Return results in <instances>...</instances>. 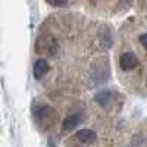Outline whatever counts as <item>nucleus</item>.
Here are the masks:
<instances>
[{"mask_svg":"<svg viewBox=\"0 0 147 147\" xmlns=\"http://www.w3.org/2000/svg\"><path fill=\"white\" fill-rule=\"evenodd\" d=\"M35 52L38 55H55L57 52V40L52 35L41 37L35 44Z\"/></svg>","mask_w":147,"mask_h":147,"instance_id":"f257e3e1","label":"nucleus"},{"mask_svg":"<svg viewBox=\"0 0 147 147\" xmlns=\"http://www.w3.org/2000/svg\"><path fill=\"white\" fill-rule=\"evenodd\" d=\"M49 69H50V66H49V62L46 59H38L34 65V77L37 80H41L46 74L49 72Z\"/></svg>","mask_w":147,"mask_h":147,"instance_id":"7ed1b4c3","label":"nucleus"},{"mask_svg":"<svg viewBox=\"0 0 147 147\" xmlns=\"http://www.w3.org/2000/svg\"><path fill=\"white\" fill-rule=\"evenodd\" d=\"M81 115H77V113H74V115H69L63 119V129L66 131H71L74 128H77L80 124H81Z\"/></svg>","mask_w":147,"mask_h":147,"instance_id":"423d86ee","label":"nucleus"},{"mask_svg":"<svg viewBox=\"0 0 147 147\" xmlns=\"http://www.w3.org/2000/svg\"><path fill=\"white\" fill-rule=\"evenodd\" d=\"M68 0H47V3L50 6H55V7H60V6H65Z\"/></svg>","mask_w":147,"mask_h":147,"instance_id":"6e6552de","label":"nucleus"},{"mask_svg":"<svg viewBox=\"0 0 147 147\" xmlns=\"http://www.w3.org/2000/svg\"><path fill=\"white\" fill-rule=\"evenodd\" d=\"M146 84H147V82H146Z\"/></svg>","mask_w":147,"mask_h":147,"instance_id":"9b49d317","label":"nucleus"},{"mask_svg":"<svg viewBox=\"0 0 147 147\" xmlns=\"http://www.w3.org/2000/svg\"><path fill=\"white\" fill-rule=\"evenodd\" d=\"M138 65V59L134 53H124L119 59V66L124 69V71H132L136 69V66Z\"/></svg>","mask_w":147,"mask_h":147,"instance_id":"f03ea898","label":"nucleus"},{"mask_svg":"<svg viewBox=\"0 0 147 147\" xmlns=\"http://www.w3.org/2000/svg\"><path fill=\"white\" fill-rule=\"evenodd\" d=\"M49 146H50V147H56V146H55V144H53L52 141H50V143H49Z\"/></svg>","mask_w":147,"mask_h":147,"instance_id":"9d476101","label":"nucleus"},{"mask_svg":"<svg viewBox=\"0 0 147 147\" xmlns=\"http://www.w3.org/2000/svg\"><path fill=\"white\" fill-rule=\"evenodd\" d=\"M140 43L143 44V47L147 50V34H143V35L140 37Z\"/></svg>","mask_w":147,"mask_h":147,"instance_id":"1a4fd4ad","label":"nucleus"},{"mask_svg":"<svg viewBox=\"0 0 147 147\" xmlns=\"http://www.w3.org/2000/svg\"><path fill=\"white\" fill-rule=\"evenodd\" d=\"M77 140L81 141V143H94L97 136H96V132L93 129H80L77 132Z\"/></svg>","mask_w":147,"mask_h":147,"instance_id":"20e7f679","label":"nucleus"},{"mask_svg":"<svg viewBox=\"0 0 147 147\" xmlns=\"http://www.w3.org/2000/svg\"><path fill=\"white\" fill-rule=\"evenodd\" d=\"M94 100L96 103H99L100 106H107L112 100V91L110 90H100L94 94Z\"/></svg>","mask_w":147,"mask_h":147,"instance_id":"39448f33","label":"nucleus"},{"mask_svg":"<svg viewBox=\"0 0 147 147\" xmlns=\"http://www.w3.org/2000/svg\"><path fill=\"white\" fill-rule=\"evenodd\" d=\"M34 115H35V118L38 119V121H46L47 118H50L52 109L49 107V106H46V105H43L38 109H34Z\"/></svg>","mask_w":147,"mask_h":147,"instance_id":"0eeeda50","label":"nucleus"}]
</instances>
